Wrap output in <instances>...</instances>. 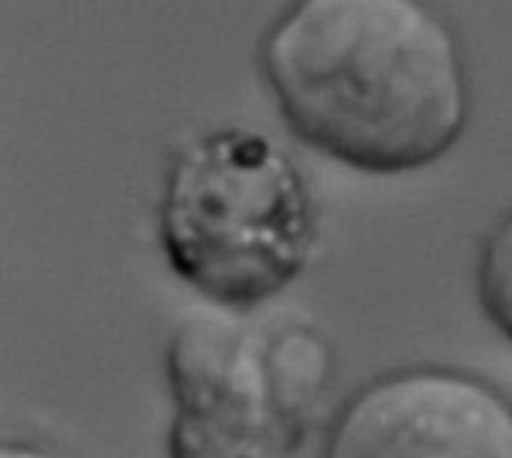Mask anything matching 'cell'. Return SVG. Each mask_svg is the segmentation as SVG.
I'll return each mask as SVG.
<instances>
[{
  "label": "cell",
  "instance_id": "cell-5",
  "mask_svg": "<svg viewBox=\"0 0 512 458\" xmlns=\"http://www.w3.org/2000/svg\"><path fill=\"white\" fill-rule=\"evenodd\" d=\"M477 297L495 330L512 342V207L483 240L477 261Z\"/></svg>",
  "mask_w": 512,
  "mask_h": 458
},
{
  "label": "cell",
  "instance_id": "cell-3",
  "mask_svg": "<svg viewBox=\"0 0 512 458\" xmlns=\"http://www.w3.org/2000/svg\"><path fill=\"white\" fill-rule=\"evenodd\" d=\"M309 321L195 312L165 345L168 458H297L336 378Z\"/></svg>",
  "mask_w": 512,
  "mask_h": 458
},
{
  "label": "cell",
  "instance_id": "cell-6",
  "mask_svg": "<svg viewBox=\"0 0 512 458\" xmlns=\"http://www.w3.org/2000/svg\"><path fill=\"white\" fill-rule=\"evenodd\" d=\"M0 458H69L57 447L36 441V438H9L0 447Z\"/></svg>",
  "mask_w": 512,
  "mask_h": 458
},
{
  "label": "cell",
  "instance_id": "cell-2",
  "mask_svg": "<svg viewBox=\"0 0 512 458\" xmlns=\"http://www.w3.org/2000/svg\"><path fill=\"white\" fill-rule=\"evenodd\" d=\"M159 243L174 276L216 309L255 312L309 267L318 204L273 138L213 129L186 141L165 171Z\"/></svg>",
  "mask_w": 512,
  "mask_h": 458
},
{
  "label": "cell",
  "instance_id": "cell-4",
  "mask_svg": "<svg viewBox=\"0 0 512 458\" xmlns=\"http://www.w3.org/2000/svg\"><path fill=\"white\" fill-rule=\"evenodd\" d=\"M324 458H512V396L468 369H390L342 402Z\"/></svg>",
  "mask_w": 512,
  "mask_h": 458
},
{
  "label": "cell",
  "instance_id": "cell-1",
  "mask_svg": "<svg viewBox=\"0 0 512 458\" xmlns=\"http://www.w3.org/2000/svg\"><path fill=\"white\" fill-rule=\"evenodd\" d=\"M261 75L300 141L366 174L444 159L471 117L465 48L432 0H291Z\"/></svg>",
  "mask_w": 512,
  "mask_h": 458
}]
</instances>
